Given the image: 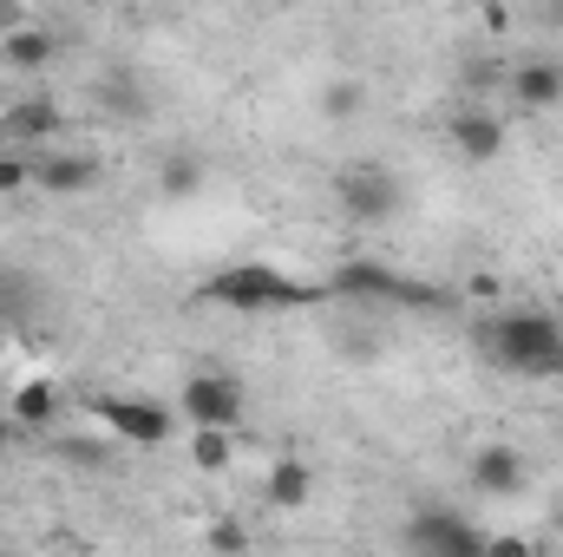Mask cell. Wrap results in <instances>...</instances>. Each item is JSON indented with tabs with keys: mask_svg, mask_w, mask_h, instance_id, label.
I'll return each mask as SVG.
<instances>
[{
	"mask_svg": "<svg viewBox=\"0 0 563 557\" xmlns=\"http://www.w3.org/2000/svg\"><path fill=\"white\" fill-rule=\"evenodd\" d=\"M478 341L505 374H563V321L544 308H505L478 328Z\"/></svg>",
	"mask_w": 563,
	"mask_h": 557,
	"instance_id": "cell-1",
	"label": "cell"
},
{
	"mask_svg": "<svg viewBox=\"0 0 563 557\" xmlns=\"http://www.w3.org/2000/svg\"><path fill=\"white\" fill-rule=\"evenodd\" d=\"M328 288H314V282L288 276L276 263H230V270H217V276L203 282V302H217V308H236V315H269V308H308V302H321Z\"/></svg>",
	"mask_w": 563,
	"mask_h": 557,
	"instance_id": "cell-2",
	"label": "cell"
},
{
	"mask_svg": "<svg viewBox=\"0 0 563 557\" xmlns=\"http://www.w3.org/2000/svg\"><path fill=\"white\" fill-rule=\"evenodd\" d=\"M328 295H361V302H400V308H445V302H452V295H439L432 282H413V276H400V270H387V263H367V256L341 263V270L328 276Z\"/></svg>",
	"mask_w": 563,
	"mask_h": 557,
	"instance_id": "cell-3",
	"label": "cell"
},
{
	"mask_svg": "<svg viewBox=\"0 0 563 557\" xmlns=\"http://www.w3.org/2000/svg\"><path fill=\"white\" fill-rule=\"evenodd\" d=\"M334 204L354 217V223H387L400 210V177L380 171V164H354L334 177Z\"/></svg>",
	"mask_w": 563,
	"mask_h": 557,
	"instance_id": "cell-4",
	"label": "cell"
},
{
	"mask_svg": "<svg viewBox=\"0 0 563 557\" xmlns=\"http://www.w3.org/2000/svg\"><path fill=\"white\" fill-rule=\"evenodd\" d=\"M99 419L125 439V446H164L170 433H177V419L164 401H144V394H106V401H92Z\"/></svg>",
	"mask_w": 563,
	"mask_h": 557,
	"instance_id": "cell-5",
	"label": "cell"
},
{
	"mask_svg": "<svg viewBox=\"0 0 563 557\" xmlns=\"http://www.w3.org/2000/svg\"><path fill=\"white\" fill-rule=\"evenodd\" d=\"M407 551H426V557H485V532L439 512V505H420L413 525H407Z\"/></svg>",
	"mask_w": 563,
	"mask_h": 557,
	"instance_id": "cell-6",
	"label": "cell"
},
{
	"mask_svg": "<svg viewBox=\"0 0 563 557\" xmlns=\"http://www.w3.org/2000/svg\"><path fill=\"white\" fill-rule=\"evenodd\" d=\"M177 414L190 426H236L243 419V387L230 374H190L177 394Z\"/></svg>",
	"mask_w": 563,
	"mask_h": 557,
	"instance_id": "cell-7",
	"label": "cell"
},
{
	"mask_svg": "<svg viewBox=\"0 0 563 557\" xmlns=\"http://www.w3.org/2000/svg\"><path fill=\"white\" fill-rule=\"evenodd\" d=\"M33 184L46 197H86L99 184V157L92 151H46V157H33Z\"/></svg>",
	"mask_w": 563,
	"mask_h": 557,
	"instance_id": "cell-8",
	"label": "cell"
},
{
	"mask_svg": "<svg viewBox=\"0 0 563 557\" xmlns=\"http://www.w3.org/2000/svg\"><path fill=\"white\" fill-rule=\"evenodd\" d=\"M66 132V112L46 99V92H33V99H20L13 112H0V144H13V151H26V144H46Z\"/></svg>",
	"mask_w": 563,
	"mask_h": 557,
	"instance_id": "cell-9",
	"label": "cell"
},
{
	"mask_svg": "<svg viewBox=\"0 0 563 557\" xmlns=\"http://www.w3.org/2000/svg\"><path fill=\"white\" fill-rule=\"evenodd\" d=\"M445 139H452V151H459V157H472V164H492V157L505 151V119H498L492 106H465V112H452Z\"/></svg>",
	"mask_w": 563,
	"mask_h": 557,
	"instance_id": "cell-10",
	"label": "cell"
},
{
	"mask_svg": "<svg viewBox=\"0 0 563 557\" xmlns=\"http://www.w3.org/2000/svg\"><path fill=\"white\" fill-rule=\"evenodd\" d=\"M472 492H485V499L525 492V459H518V446H478V452H472Z\"/></svg>",
	"mask_w": 563,
	"mask_h": 557,
	"instance_id": "cell-11",
	"label": "cell"
},
{
	"mask_svg": "<svg viewBox=\"0 0 563 557\" xmlns=\"http://www.w3.org/2000/svg\"><path fill=\"white\" fill-rule=\"evenodd\" d=\"M505 86H511V99L525 112H544V106L563 99V59H525V66L505 73Z\"/></svg>",
	"mask_w": 563,
	"mask_h": 557,
	"instance_id": "cell-12",
	"label": "cell"
},
{
	"mask_svg": "<svg viewBox=\"0 0 563 557\" xmlns=\"http://www.w3.org/2000/svg\"><path fill=\"white\" fill-rule=\"evenodd\" d=\"M53 53H59V40L40 33V26H13V33H0V59H7L13 73H46Z\"/></svg>",
	"mask_w": 563,
	"mask_h": 557,
	"instance_id": "cell-13",
	"label": "cell"
},
{
	"mask_svg": "<svg viewBox=\"0 0 563 557\" xmlns=\"http://www.w3.org/2000/svg\"><path fill=\"white\" fill-rule=\"evenodd\" d=\"M308 492H314V472H308L301 459H276V466H269V505L301 512V505H308Z\"/></svg>",
	"mask_w": 563,
	"mask_h": 557,
	"instance_id": "cell-14",
	"label": "cell"
},
{
	"mask_svg": "<svg viewBox=\"0 0 563 557\" xmlns=\"http://www.w3.org/2000/svg\"><path fill=\"white\" fill-rule=\"evenodd\" d=\"M230 446H236V426H197V433H190L197 472H223V466H230Z\"/></svg>",
	"mask_w": 563,
	"mask_h": 557,
	"instance_id": "cell-15",
	"label": "cell"
},
{
	"mask_svg": "<svg viewBox=\"0 0 563 557\" xmlns=\"http://www.w3.org/2000/svg\"><path fill=\"white\" fill-rule=\"evenodd\" d=\"M53 414H59V394H53L46 381H26V387H13V419H20V426H46Z\"/></svg>",
	"mask_w": 563,
	"mask_h": 557,
	"instance_id": "cell-16",
	"label": "cell"
},
{
	"mask_svg": "<svg viewBox=\"0 0 563 557\" xmlns=\"http://www.w3.org/2000/svg\"><path fill=\"white\" fill-rule=\"evenodd\" d=\"M157 190H164V197H197V190H203V164H197V157H164Z\"/></svg>",
	"mask_w": 563,
	"mask_h": 557,
	"instance_id": "cell-17",
	"label": "cell"
},
{
	"mask_svg": "<svg viewBox=\"0 0 563 557\" xmlns=\"http://www.w3.org/2000/svg\"><path fill=\"white\" fill-rule=\"evenodd\" d=\"M321 112H328V119H354V112H361V86H354V79H334V86L321 92Z\"/></svg>",
	"mask_w": 563,
	"mask_h": 557,
	"instance_id": "cell-18",
	"label": "cell"
},
{
	"mask_svg": "<svg viewBox=\"0 0 563 557\" xmlns=\"http://www.w3.org/2000/svg\"><path fill=\"white\" fill-rule=\"evenodd\" d=\"M26 184H33V157L26 151H0V197H13Z\"/></svg>",
	"mask_w": 563,
	"mask_h": 557,
	"instance_id": "cell-19",
	"label": "cell"
},
{
	"mask_svg": "<svg viewBox=\"0 0 563 557\" xmlns=\"http://www.w3.org/2000/svg\"><path fill=\"white\" fill-rule=\"evenodd\" d=\"M106 106H112V112H132V119H144L139 79H106Z\"/></svg>",
	"mask_w": 563,
	"mask_h": 557,
	"instance_id": "cell-20",
	"label": "cell"
},
{
	"mask_svg": "<svg viewBox=\"0 0 563 557\" xmlns=\"http://www.w3.org/2000/svg\"><path fill=\"white\" fill-rule=\"evenodd\" d=\"M465 92H492V86H505V66L498 59H465Z\"/></svg>",
	"mask_w": 563,
	"mask_h": 557,
	"instance_id": "cell-21",
	"label": "cell"
},
{
	"mask_svg": "<svg viewBox=\"0 0 563 557\" xmlns=\"http://www.w3.org/2000/svg\"><path fill=\"white\" fill-rule=\"evenodd\" d=\"M210 545H217V551H243L250 532H243V525H210Z\"/></svg>",
	"mask_w": 563,
	"mask_h": 557,
	"instance_id": "cell-22",
	"label": "cell"
},
{
	"mask_svg": "<svg viewBox=\"0 0 563 557\" xmlns=\"http://www.w3.org/2000/svg\"><path fill=\"white\" fill-rule=\"evenodd\" d=\"M13 26H26L20 20V0H0V33H13Z\"/></svg>",
	"mask_w": 563,
	"mask_h": 557,
	"instance_id": "cell-23",
	"label": "cell"
},
{
	"mask_svg": "<svg viewBox=\"0 0 563 557\" xmlns=\"http://www.w3.org/2000/svg\"><path fill=\"white\" fill-rule=\"evenodd\" d=\"M13 426H20V419H13V414H0V452L13 446Z\"/></svg>",
	"mask_w": 563,
	"mask_h": 557,
	"instance_id": "cell-24",
	"label": "cell"
},
{
	"mask_svg": "<svg viewBox=\"0 0 563 557\" xmlns=\"http://www.w3.org/2000/svg\"><path fill=\"white\" fill-rule=\"evenodd\" d=\"M0 348H7V321H0Z\"/></svg>",
	"mask_w": 563,
	"mask_h": 557,
	"instance_id": "cell-25",
	"label": "cell"
}]
</instances>
